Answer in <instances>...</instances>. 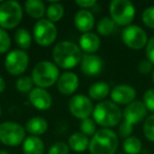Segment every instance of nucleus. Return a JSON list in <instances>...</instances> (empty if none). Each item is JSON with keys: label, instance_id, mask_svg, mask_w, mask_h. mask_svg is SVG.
<instances>
[{"label": "nucleus", "instance_id": "f03ea898", "mask_svg": "<svg viewBox=\"0 0 154 154\" xmlns=\"http://www.w3.org/2000/svg\"><path fill=\"white\" fill-rule=\"evenodd\" d=\"M117 148V134L107 128L96 131L89 143V151L91 154H114Z\"/></svg>", "mask_w": 154, "mask_h": 154}, {"label": "nucleus", "instance_id": "cd10ccee", "mask_svg": "<svg viewBox=\"0 0 154 154\" xmlns=\"http://www.w3.org/2000/svg\"><path fill=\"white\" fill-rule=\"evenodd\" d=\"M33 86L34 82L30 76H21L16 82V89L21 93H30L33 90Z\"/></svg>", "mask_w": 154, "mask_h": 154}, {"label": "nucleus", "instance_id": "ddd939ff", "mask_svg": "<svg viewBox=\"0 0 154 154\" xmlns=\"http://www.w3.org/2000/svg\"><path fill=\"white\" fill-rule=\"evenodd\" d=\"M111 98L116 105H130L136 97V90L128 85H118L112 89Z\"/></svg>", "mask_w": 154, "mask_h": 154}, {"label": "nucleus", "instance_id": "f704fd0d", "mask_svg": "<svg viewBox=\"0 0 154 154\" xmlns=\"http://www.w3.org/2000/svg\"><path fill=\"white\" fill-rule=\"evenodd\" d=\"M146 56L148 60L154 64V36L148 40V43L146 45Z\"/></svg>", "mask_w": 154, "mask_h": 154}, {"label": "nucleus", "instance_id": "a19ab883", "mask_svg": "<svg viewBox=\"0 0 154 154\" xmlns=\"http://www.w3.org/2000/svg\"><path fill=\"white\" fill-rule=\"evenodd\" d=\"M1 113H2V110H1V107H0V116H1Z\"/></svg>", "mask_w": 154, "mask_h": 154}, {"label": "nucleus", "instance_id": "a211bd4d", "mask_svg": "<svg viewBox=\"0 0 154 154\" xmlns=\"http://www.w3.org/2000/svg\"><path fill=\"white\" fill-rule=\"evenodd\" d=\"M100 38L92 32L85 33L79 38V48L86 54H94L100 48Z\"/></svg>", "mask_w": 154, "mask_h": 154}, {"label": "nucleus", "instance_id": "ea45409f", "mask_svg": "<svg viewBox=\"0 0 154 154\" xmlns=\"http://www.w3.org/2000/svg\"><path fill=\"white\" fill-rule=\"evenodd\" d=\"M152 82H153V84H154V70L152 71Z\"/></svg>", "mask_w": 154, "mask_h": 154}, {"label": "nucleus", "instance_id": "f257e3e1", "mask_svg": "<svg viewBox=\"0 0 154 154\" xmlns=\"http://www.w3.org/2000/svg\"><path fill=\"white\" fill-rule=\"evenodd\" d=\"M54 63L58 68L70 70L80 63L82 58V50L72 41H60L53 49Z\"/></svg>", "mask_w": 154, "mask_h": 154}, {"label": "nucleus", "instance_id": "bb28decb", "mask_svg": "<svg viewBox=\"0 0 154 154\" xmlns=\"http://www.w3.org/2000/svg\"><path fill=\"white\" fill-rule=\"evenodd\" d=\"M115 22L112 20L111 17H103L97 22V33L100 36H109L114 32L115 29Z\"/></svg>", "mask_w": 154, "mask_h": 154}, {"label": "nucleus", "instance_id": "4468645a", "mask_svg": "<svg viewBox=\"0 0 154 154\" xmlns=\"http://www.w3.org/2000/svg\"><path fill=\"white\" fill-rule=\"evenodd\" d=\"M103 62L99 56L95 54H84L80 61V70L86 76L92 77L100 74Z\"/></svg>", "mask_w": 154, "mask_h": 154}, {"label": "nucleus", "instance_id": "473e14b6", "mask_svg": "<svg viewBox=\"0 0 154 154\" xmlns=\"http://www.w3.org/2000/svg\"><path fill=\"white\" fill-rule=\"evenodd\" d=\"M70 153V148L63 141H58L55 143L48 151V154H69Z\"/></svg>", "mask_w": 154, "mask_h": 154}, {"label": "nucleus", "instance_id": "c9c22d12", "mask_svg": "<svg viewBox=\"0 0 154 154\" xmlns=\"http://www.w3.org/2000/svg\"><path fill=\"white\" fill-rule=\"evenodd\" d=\"M152 69H153V63L151 61H149L148 59L143 60L138 64V71L141 74H148V73L151 72Z\"/></svg>", "mask_w": 154, "mask_h": 154}, {"label": "nucleus", "instance_id": "9b49d317", "mask_svg": "<svg viewBox=\"0 0 154 154\" xmlns=\"http://www.w3.org/2000/svg\"><path fill=\"white\" fill-rule=\"evenodd\" d=\"M122 42L132 50H140L148 43V36L145 30L138 26L130 24L122 33Z\"/></svg>", "mask_w": 154, "mask_h": 154}, {"label": "nucleus", "instance_id": "a878e982", "mask_svg": "<svg viewBox=\"0 0 154 154\" xmlns=\"http://www.w3.org/2000/svg\"><path fill=\"white\" fill-rule=\"evenodd\" d=\"M141 141L136 136H130L122 143V149L127 154H139L141 151Z\"/></svg>", "mask_w": 154, "mask_h": 154}, {"label": "nucleus", "instance_id": "412c9836", "mask_svg": "<svg viewBox=\"0 0 154 154\" xmlns=\"http://www.w3.org/2000/svg\"><path fill=\"white\" fill-rule=\"evenodd\" d=\"M24 10L31 18L40 20L45 16L47 8L40 0H28L24 3Z\"/></svg>", "mask_w": 154, "mask_h": 154}, {"label": "nucleus", "instance_id": "393cba45", "mask_svg": "<svg viewBox=\"0 0 154 154\" xmlns=\"http://www.w3.org/2000/svg\"><path fill=\"white\" fill-rule=\"evenodd\" d=\"M63 14L64 9L59 2H52L51 5H49V7L47 8V11H45L47 19L53 23L61 20V18L63 17Z\"/></svg>", "mask_w": 154, "mask_h": 154}, {"label": "nucleus", "instance_id": "f3484780", "mask_svg": "<svg viewBox=\"0 0 154 154\" xmlns=\"http://www.w3.org/2000/svg\"><path fill=\"white\" fill-rule=\"evenodd\" d=\"M74 24L76 29L82 33L91 32L95 24V18L93 14L88 10H80L75 14Z\"/></svg>", "mask_w": 154, "mask_h": 154}, {"label": "nucleus", "instance_id": "72a5a7b5", "mask_svg": "<svg viewBox=\"0 0 154 154\" xmlns=\"http://www.w3.org/2000/svg\"><path fill=\"white\" fill-rule=\"evenodd\" d=\"M143 103L148 111L154 113V89H149L146 91L143 97Z\"/></svg>", "mask_w": 154, "mask_h": 154}, {"label": "nucleus", "instance_id": "c85d7f7f", "mask_svg": "<svg viewBox=\"0 0 154 154\" xmlns=\"http://www.w3.org/2000/svg\"><path fill=\"white\" fill-rule=\"evenodd\" d=\"M80 132L87 136H93L96 133V122L92 118H86L80 122Z\"/></svg>", "mask_w": 154, "mask_h": 154}, {"label": "nucleus", "instance_id": "2f4dec72", "mask_svg": "<svg viewBox=\"0 0 154 154\" xmlns=\"http://www.w3.org/2000/svg\"><path fill=\"white\" fill-rule=\"evenodd\" d=\"M141 20L150 29H154V5L147 8L141 14Z\"/></svg>", "mask_w": 154, "mask_h": 154}, {"label": "nucleus", "instance_id": "f8f14e48", "mask_svg": "<svg viewBox=\"0 0 154 154\" xmlns=\"http://www.w3.org/2000/svg\"><path fill=\"white\" fill-rule=\"evenodd\" d=\"M69 110L74 117L82 120L89 118L91 114H93L94 107L90 97L82 94H77L72 96L69 101Z\"/></svg>", "mask_w": 154, "mask_h": 154}, {"label": "nucleus", "instance_id": "423d86ee", "mask_svg": "<svg viewBox=\"0 0 154 154\" xmlns=\"http://www.w3.org/2000/svg\"><path fill=\"white\" fill-rule=\"evenodd\" d=\"M23 15V10L19 2L9 0L0 5V28L12 30L20 23Z\"/></svg>", "mask_w": 154, "mask_h": 154}, {"label": "nucleus", "instance_id": "c756f323", "mask_svg": "<svg viewBox=\"0 0 154 154\" xmlns=\"http://www.w3.org/2000/svg\"><path fill=\"white\" fill-rule=\"evenodd\" d=\"M143 134L150 141H154V114L146 118L143 124Z\"/></svg>", "mask_w": 154, "mask_h": 154}, {"label": "nucleus", "instance_id": "20e7f679", "mask_svg": "<svg viewBox=\"0 0 154 154\" xmlns=\"http://www.w3.org/2000/svg\"><path fill=\"white\" fill-rule=\"evenodd\" d=\"M147 108L143 101H133L126 107L122 113L124 122L118 128V133L122 138H128L133 132V125L140 122L147 115Z\"/></svg>", "mask_w": 154, "mask_h": 154}, {"label": "nucleus", "instance_id": "58836bf2", "mask_svg": "<svg viewBox=\"0 0 154 154\" xmlns=\"http://www.w3.org/2000/svg\"><path fill=\"white\" fill-rule=\"evenodd\" d=\"M0 154H10L8 151H5V150H0Z\"/></svg>", "mask_w": 154, "mask_h": 154}, {"label": "nucleus", "instance_id": "7c9ffc66", "mask_svg": "<svg viewBox=\"0 0 154 154\" xmlns=\"http://www.w3.org/2000/svg\"><path fill=\"white\" fill-rule=\"evenodd\" d=\"M11 48V37L7 31L0 28V54H5Z\"/></svg>", "mask_w": 154, "mask_h": 154}, {"label": "nucleus", "instance_id": "aec40b11", "mask_svg": "<svg viewBox=\"0 0 154 154\" xmlns=\"http://www.w3.org/2000/svg\"><path fill=\"white\" fill-rule=\"evenodd\" d=\"M22 150L24 154H43L45 143L40 137L31 135L26 137L22 143Z\"/></svg>", "mask_w": 154, "mask_h": 154}, {"label": "nucleus", "instance_id": "4c0bfd02", "mask_svg": "<svg viewBox=\"0 0 154 154\" xmlns=\"http://www.w3.org/2000/svg\"><path fill=\"white\" fill-rule=\"evenodd\" d=\"M7 88V84H5V80L3 79V77L0 76V93H3Z\"/></svg>", "mask_w": 154, "mask_h": 154}, {"label": "nucleus", "instance_id": "5701e85b", "mask_svg": "<svg viewBox=\"0 0 154 154\" xmlns=\"http://www.w3.org/2000/svg\"><path fill=\"white\" fill-rule=\"evenodd\" d=\"M111 93L110 86L106 82H97L89 88V97L94 100H101Z\"/></svg>", "mask_w": 154, "mask_h": 154}, {"label": "nucleus", "instance_id": "7ed1b4c3", "mask_svg": "<svg viewBox=\"0 0 154 154\" xmlns=\"http://www.w3.org/2000/svg\"><path fill=\"white\" fill-rule=\"evenodd\" d=\"M122 112L113 101L103 100L98 103L93 110V119L97 125L109 129L122 122Z\"/></svg>", "mask_w": 154, "mask_h": 154}, {"label": "nucleus", "instance_id": "1a4fd4ad", "mask_svg": "<svg viewBox=\"0 0 154 154\" xmlns=\"http://www.w3.org/2000/svg\"><path fill=\"white\" fill-rule=\"evenodd\" d=\"M57 28L48 19H40L33 28V38L41 47H49L57 38Z\"/></svg>", "mask_w": 154, "mask_h": 154}, {"label": "nucleus", "instance_id": "dca6fc26", "mask_svg": "<svg viewBox=\"0 0 154 154\" xmlns=\"http://www.w3.org/2000/svg\"><path fill=\"white\" fill-rule=\"evenodd\" d=\"M29 101L39 111H47L52 107V96L45 89H33L29 93Z\"/></svg>", "mask_w": 154, "mask_h": 154}, {"label": "nucleus", "instance_id": "39448f33", "mask_svg": "<svg viewBox=\"0 0 154 154\" xmlns=\"http://www.w3.org/2000/svg\"><path fill=\"white\" fill-rule=\"evenodd\" d=\"M59 78V69L54 62L43 60L34 66L32 71V79L37 88L45 89L57 84Z\"/></svg>", "mask_w": 154, "mask_h": 154}, {"label": "nucleus", "instance_id": "e433bc0d", "mask_svg": "<svg viewBox=\"0 0 154 154\" xmlns=\"http://www.w3.org/2000/svg\"><path fill=\"white\" fill-rule=\"evenodd\" d=\"M75 3L82 10H86L94 7L96 5V0H76Z\"/></svg>", "mask_w": 154, "mask_h": 154}, {"label": "nucleus", "instance_id": "0eeeda50", "mask_svg": "<svg viewBox=\"0 0 154 154\" xmlns=\"http://www.w3.org/2000/svg\"><path fill=\"white\" fill-rule=\"evenodd\" d=\"M110 17L118 26H128L135 16V8L129 0H113L110 3Z\"/></svg>", "mask_w": 154, "mask_h": 154}, {"label": "nucleus", "instance_id": "6ab92c4d", "mask_svg": "<svg viewBox=\"0 0 154 154\" xmlns=\"http://www.w3.org/2000/svg\"><path fill=\"white\" fill-rule=\"evenodd\" d=\"M48 130V122L40 116H34L30 118L26 124V131L32 136H39L45 133Z\"/></svg>", "mask_w": 154, "mask_h": 154}, {"label": "nucleus", "instance_id": "b1692460", "mask_svg": "<svg viewBox=\"0 0 154 154\" xmlns=\"http://www.w3.org/2000/svg\"><path fill=\"white\" fill-rule=\"evenodd\" d=\"M14 39L18 47L21 50H26L32 45V35L26 29H18L14 35Z\"/></svg>", "mask_w": 154, "mask_h": 154}, {"label": "nucleus", "instance_id": "4be33fe9", "mask_svg": "<svg viewBox=\"0 0 154 154\" xmlns=\"http://www.w3.org/2000/svg\"><path fill=\"white\" fill-rule=\"evenodd\" d=\"M89 140L88 136L82 134V132H75L69 137L68 146L69 148L73 150V151L77 152V153H82L84 152L87 148H89Z\"/></svg>", "mask_w": 154, "mask_h": 154}, {"label": "nucleus", "instance_id": "9d476101", "mask_svg": "<svg viewBox=\"0 0 154 154\" xmlns=\"http://www.w3.org/2000/svg\"><path fill=\"white\" fill-rule=\"evenodd\" d=\"M30 58L23 50H14L7 55L5 60V68L7 72L14 76H19L26 71Z\"/></svg>", "mask_w": 154, "mask_h": 154}, {"label": "nucleus", "instance_id": "6e6552de", "mask_svg": "<svg viewBox=\"0 0 154 154\" xmlns=\"http://www.w3.org/2000/svg\"><path fill=\"white\" fill-rule=\"evenodd\" d=\"M26 139V129L14 122L0 124V143L8 147H17Z\"/></svg>", "mask_w": 154, "mask_h": 154}, {"label": "nucleus", "instance_id": "2eb2a0df", "mask_svg": "<svg viewBox=\"0 0 154 154\" xmlns=\"http://www.w3.org/2000/svg\"><path fill=\"white\" fill-rule=\"evenodd\" d=\"M57 90L62 95H72L78 89L79 86V78L75 73L66 72L60 75L58 82L56 84Z\"/></svg>", "mask_w": 154, "mask_h": 154}]
</instances>
